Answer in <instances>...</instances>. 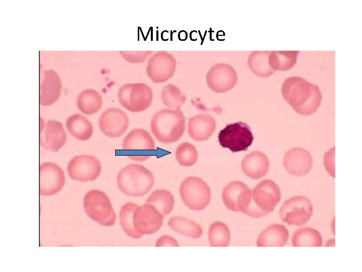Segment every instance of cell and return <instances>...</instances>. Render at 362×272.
<instances>
[{"mask_svg":"<svg viewBox=\"0 0 362 272\" xmlns=\"http://www.w3.org/2000/svg\"><path fill=\"white\" fill-rule=\"evenodd\" d=\"M179 194L184 203L190 209L200 211L210 203L211 191L207 183L202 178L190 176L180 183Z\"/></svg>","mask_w":362,"mask_h":272,"instance_id":"6","label":"cell"},{"mask_svg":"<svg viewBox=\"0 0 362 272\" xmlns=\"http://www.w3.org/2000/svg\"><path fill=\"white\" fill-rule=\"evenodd\" d=\"M83 207L87 216L104 226L113 225L116 216L109 198L103 191L93 189L83 197Z\"/></svg>","mask_w":362,"mask_h":272,"instance_id":"4","label":"cell"},{"mask_svg":"<svg viewBox=\"0 0 362 272\" xmlns=\"http://www.w3.org/2000/svg\"><path fill=\"white\" fill-rule=\"evenodd\" d=\"M207 84L216 93H225L232 89L238 80L234 68L229 64L220 63L212 66L206 75Z\"/></svg>","mask_w":362,"mask_h":272,"instance_id":"12","label":"cell"},{"mask_svg":"<svg viewBox=\"0 0 362 272\" xmlns=\"http://www.w3.org/2000/svg\"><path fill=\"white\" fill-rule=\"evenodd\" d=\"M280 198L279 186L273 181L265 179L260 182L253 189L251 201L266 215L274 211Z\"/></svg>","mask_w":362,"mask_h":272,"instance_id":"13","label":"cell"},{"mask_svg":"<svg viewBox=\"0 0 362 272\" xmlns=\"http://www.w3.org/2000/svg\"><path fill=\"white\" fill-rule=\"evenodd\" d=\"M222 199L229 210L244 213L252 199V192L243 182L232 181L223 188Z\"/></svg>","mask_w":362,"mask_h":272,"instance_id":"16","label":"cell"},{"mask_svg":"<svg viewBox=\"0 0 362 272\" xmlns=\"http://www.w3.org/2000/svg\"><path fill=\"white\" fill-rule=\"evenodd\" d=\"M270 51H255L248 57V65L252 73L259 77H269L275 71L270 66L268 56Z\"/></svg>","mask_w":362,"mask_h":272,"instance_id":"25","label":"cell"},{"mask_svg":"<svg viewBox=\"0 0 362 272\" xmlns=\"http://www.w3.org/2000/svg\"><path fill=\"white\" fill-rule=\"evenodd\" d=\"M163 218V215L151 205L138 206L133 214L134 228L143 235L153 234L162 225Z\"/></svg>","mask_w":362,"mask_h":272,"instance_id":"15","label":"cell"},{"mask_svg":"<svg viewBox=\"0 0 362 272\" xmlns=\"http://www.w3.org/2000/svg\"><path fill=\"white\" fill-rule=\"evenodd\" d=\"M216 129L215 119L207 113H201L189 119L188 133L196 141L207 140Z\"/></svg>","mask_w":362,"mask_h":272,"instance_id":"20","label":"cell"},{"mask_svg":"<svg viewBox=\"0 0 362 272\" xmlns=\"http://www.w3.org/2000/svg\"><path fill=\"white\" fill-rule=\"evenodd\" d=\"M61 81L58 75L52 70L44 72L40 88V104L49 106L57 101L60 95Z\"/></svg>","mask_w":362,"mask_h":272,"instance_id":"21","label":"cell"},{"mask_svg":"<svg viewBox=\"0 0 362 272\" xmlns=\"http://www.w3.org/2000/svg\"><path fill=\"white\" fill-rule=\"evenodd\" d=\"M198 154L196 147L191 143L180 144L175 151V157L178 163L185 167L194 165L197 161Z\"/></svg>","mask_w":362,"mask_h":272,"instance_id":"34","label":"cell"},{"mask_svg":"<svg viewBox=\"0 0 362 272\" xmlns=\"http://www.w3.org/2000/svg\"><path fill=\"white\" fill-rule=\"evenodd\" d=\"M331 152L332 153H331L330 150L325 154L324 156V165L329 174L334 177V151Z\"/></svg>","mask_w":362,"mask_h":272,"instance_id":"36","label":"cell"},{"mask_svg":"<svg viewBox=\"0 0 362 272\" xmlns=\"http://www.w3.org/2000/svg\"><path fill=\"white\" fill-rule=\"evenodd\" d=\"M241 166L243 173L247 176L252 179H258L267 173L269 162L264 153L254 151L244 157Z\"/></svg>","mask_w":362,"mask_h":272,"instance_id":"22","label":"cell"},{"mask_svg":"<svg viewBox=\"0 0 362 272\" xmlns=\"http://www.w3.org/2000/svg\"><path fill=\"white\" fill-rule=\"evenodd\" d=\"M122 148L130 159L143 161L151 156L152 151L155 150V142L149 132L143 128H137L124 137Z\"/></svg>","mask_w":362,"mask_h":272,"instance_id":"7","label":"cell"},{"mask_svg":"<svg viewBox=\"0 0 362 272\" xmlns=\"http://www.w3.org/2000/svg\"><path fill=\"white\" fill-rule=\"evenodd\" d=\"M178 246L179 245L177 241L174 238L169 235H163L160 237L157 240L155 244V246L156 247H178Z\"/></svg>","mask_w":362,"mask_h":272,"instance_id":"37","label":"cell"},{"mask_svg":"<svg viewBox=\"0 0 362 272\" xmlns=\"http://www.w3.org/2000/svg\"><path fill=\"white\" fill-rule=\"evenodd\" d=\"M293 246L319 247L322 244V238L320 233L315 229L305 227L296 230L293 235Z\"/></svg>","mask_w":362,"mask_h":272,"instance_id":"29","label":"cell"},{"mask_svg":"<svg viewBox=\"0 0 362 272\" xmlns=\"http://www.w3.org/2000/svg\"><path fill=\"white\" fill-rule=\"evenodd\" d=\"M66 127L74 138L81 141H86L93 135V126L91 122L80 114H74L66 120Z\"/></svg>","mask_w":362,"mask_h":272,"instance_id":"24","label":"cell"},{"mask_svg":"<svg viewBox=\"0 0 362 272\" xmlns=\"http://www.w3.org/2000/svg\"><path fill=\"white\" fill-rule=\"evenodd\" d=\"M168 225L173 231L192 238H199L203 234L200 225L184 217H171L168 221Z\"/></svg>","mask_w":362,"mask_h":272,"instance_id":"26","label":"cell"},{"mask_svg":"<svg viewBox=\"0 0 362 272\" xmlns=\"http://www.w3.org/2000/svg\"><path fill=\"white\" fill-rule=\"evenodd\" d=\"M76 104L78 108L83 113L93 114L101 109L103 99L96 90L86 89L78 96Z\"/></svg>","mask_w":362,"mask_h":272,"instance_id":"27","label":"cell"},{"mask_svg":"<svg viewBox=\"0 0 362 272\" xmlns=\"http://www.w3.org/2000/svg\"><path fill=\"white\" fill-rule=\"evenodd\" d=\"M185 117L180 108L162 109L153 116L150 127L157 140L164 144L177 141L185 130Z\"/></svg>","mask_w":362,"mask_h":272,"instance_id":"2","label":"cell"},{"mask_svg":"<svg viewBox=\"0 0 362 272\" xmlns=\"http://www.w3.org/2000/svg\"><path fill=\"white\" fill-rule=\"evenodd\" d=\"M289 238V231L283 225L273 224L266 228L258 236V247L283 246Z\"/></svg>","mask_w":362,"mask_h":272,"instance_id":"23","label":"cell"},{"mask_svg":"<svg viewBox=\"0 0 362 272\" xmlns=\"http://www.w3.org/2000/svg\"><path fill=\"white\" fill-rule=\"evenodd\" d=\"M253 139L250 127L241 121L227 125L218 135L220 145L233 153L246 151Z\"/></svg>","mask_w":362,"mask_h":272,"instance_id":"8","label":"cell"},{"mask_svg":"<svg viewBox=\"0 0 362 272\" xmlns=\"http://www.w3.org/2000/svg\"><path fill=\"white\" fill-rule=\"evenodd\" d=\"M176 61L171 54L166 51H158L148 60L146 66L148 77L154 83L166 82L173 75Z\"/></svg>","mask_w":362,"mask_h":272,"instance_id":"11","label":"cell"},{"mask_svg":"<svg viewBox=\"0 0 362 272\" xmlns=\"http://www.w3.org/2000/svg\"><path fill=\"white\" fill-rule=\"evenodd\" d=\"M137 207L134 202H127L121 207L119 214L120 223L123 231L128 236L134 239L143 236L138 232L134 226L133 214Z\"/></svg>","mask_w":362,"mask_h":272,"instance_id":"31","label":"cell"},{"mask_svg":"<svg viewBox=\"0 0 362 272\" xmlns=\"http://www.w3.org/2000/svg\"><path fill=\"white\" fill-rule=\"evenodd\" d=\"M161 98L163 104L171 109L180 108L186 102V95L173 84H168L163 88Z\"/></svg>","mask_w":362,"mask_h":272,"instance_id":"33","label":"cell"},{"mask_svg":"<svg viewBox=\"0 0 362 272\" xmlns=\"http://www.w3.org/2000/svg\"><path fill=\"white\" fill-rule=\"evenodd\" d=\"M313 213L310 199L304 196H295L284 201L280 210L281 219L289 225L306 224Z\"/></svg>","mask_w":362,"mask_h":272,"instance_id":"9","label":"cell"},{"mask_svg":"<svg viewBox=\"0 0 362 272\" xmlns=\"http://www.w3.org/2000/svg\"><path fill=\"white\" fill-rule=\"evenodd\" d=\"M151 53H152V51H121L120 52V53L125 60L129 62L133 63L144 62Z\"/></svg>","mask_w":362,"mask_h":272,"instance_id":"35","label":"cell"},{"mask_svg":"<svg viewBox=\"0 0 362 272\" xmlns=\"http://www.w3.org/2000/svg\"><path fill=\"white\" fill-rule=\"evenodd\" d=\"M63 170L52 162L42 163L39 167V193L42 195H51L60 191L65 184Z\"/></svg>","mask_w":362,"mask_h":272,"instance_id":"14","label":"cell"},{"mask_svg":"<svg viewBox=\"0 0 362 272\" xmlns=\"http://www.w3.org/2000/svg\"><path fill=\"white\" fill-rule=\"evenodd\" d=\"M299 51H272L268 56V63L275 72L285 71L292 68L297 61Z\"/></svg>","mask_w":362,"mask_h":272,"instance_id":"28","label":"cell"},{"mask_svg":"<svg viewBox=\"0 0 362 272\" xmlns=\"http://www.w3.org/2000/svg\"><path fill=\"white\" fill-rule=\"evenodd\" d=\"M154 178L151 172L144 166L131 164L122 168L117 175V185L124 194L141 197L154 185Z\"/></svg>","mask_w":362,"mask_h":272,"instance_id":"3","label":"cell"},{"mask_svg":"<svg viewBox=\"0 0 362 272\" xmlns=\"http://www.w3.org/2000/svg\"><path fill=\"white\" fill-rule=\"evenodd\" d=\"M145 203L153 206L163 216L169 214L172 210L174 198L172 194L165 189L154 191L146 199Z\"/></svg>","mask_w":362,"mask_h":272,"instance_id":"30","label":"cell"},{"mask_svg":"<svg viewBox=\"0 0 362 272\" xmlns=\"http://www.w3.org/2000/svg\"><path fill=\"white\" fill-rule=\"evenodd\" d=\"M281 91L285 100L294 110L309 116L321 104L322 94L319 87L300 77H291L283 82Z\"/></svg>","mask_w":362,"mask_h":272,"instance_id":"1","label":"cell"},{"mask_svg":"<svg viewBox=\"0 0 362 272\" xmlns=\"http://www.w3.org/2000/svg\"><path fill=\"white\" fill-rule=\"evenodd\" d=\"M40 144L46 150L51 152L58 151L65 143L66 133L62 123L55 120L41 121Z\"/></svg>","mask_w":362,"mask_h":272,"instance_id":"18","label":"cell"},{"mask_svg":"<svg viewBox=\"0 0 362 272\" xmlns=\"http://www.w3.org/2000/svg\"><path fill=\"white\" fill-rule=\"evenodd\" d=\"M283 164L289 173L301 176L309 172L313 165V159L306 150L299 147L293 148L285 153Z\"/></svg>","mask_w":362,"mask_h":272,"instance_id":"19","label":"cell"},{"mask_svg":"<svg viewBox=\"0 0 362 272\" xmlns=\"http://www.w3.org/2000/svg\"><path fill=\"white\" fill-rule=\"evenodd\" d=\"M101 131L110 138H118L128 129L129 125L127 114L117 108H110L104 111L99 119Z\"/></svg>","mask_w":362,"mask_h":272,"instance_id":"17","label":"cell"},{"mask_svg":"<svg viewBox=\"0 0 362 272\" xmlns=\"http://www.w3.org/2000/svg\"><path fill=\"white\" fill-rule=\"evenodd\" d=\"M121 105L132 112L144 111L151 104L153 92L144 83H128L123 85L118 92Z\"/></svg>","mask_w":362,"mask_h":272,"instance_id":"5","label":"cell"},{"mask_svg":"<svg viewBox=\"0 0 362 272\" xmlns=\"http://www.w3.org/2000/svg\"><path fill=\"white\" fill-rule=\"evenodd\" d=\"M208 240L212 247H226L230 241V232L228 226L220 221L212 223L208 231Z\"/></svg>","mask_w":362,"mask_h":272,"instance_id":"32","label":"cell"},{"mask_svg":"<svg viewBox=\"0 0 362 272\" xmlns=\"http://www.w3.org/2000/svg\"><path fill=\"white\" fill-rule=\"evenodd\" d=\"M101 164L96 157L81 155L74 157L68 164L67 170L73 180L82 182L94 181L101 173Z\"/></svg>","mask_w":362,"mask_h":272,"instance_id":"10","label":"cell"}]
</instances>
